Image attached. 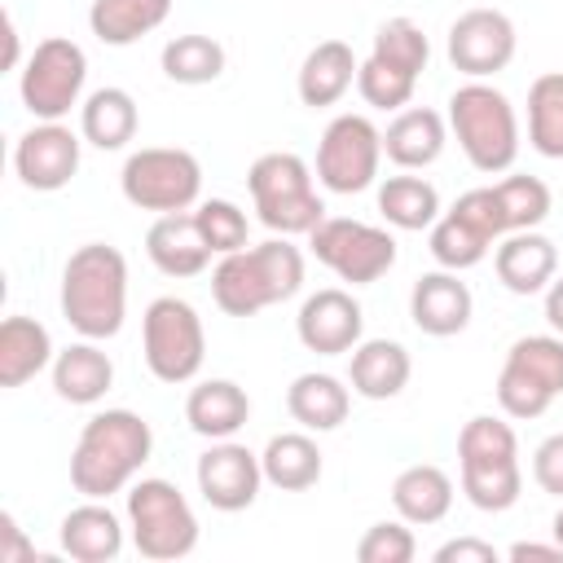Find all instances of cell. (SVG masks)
Here are the masks:
<instances>
[{"label": "cell", "mask_w": 563, "mask_h": 563, "mask_svg": "<svg viewBox=\"0 0 563 563\" xmlns=\"http://www.w3.org/2000/svg\"><path fill=\"white\" fill-rule=\"evenodd\" d=\"M154 453V431L132 409H101L84 422L75 453H70V484L79 497H114L132 488L141 466Z\"/></svg>", "instance_id": "1"}, {"label": "cell", "mask_w": 563, "mask_h": 563, "mask_svg": "<svg viewBox=\"0 0 563 563\" xmlns=\"http://www.w3.org/2000/svg\"><path fill=\"white\" fill-rule=\"evenodd\" d=\"M62 317L84 339H114L128 317V260L110 242H84L62 268Z\"/></svg>", "instance_id": "2"}, {"label": "cell", "mask_w": 563, "mask_h": 563, "mask_svg": "<svg viewBox=\"0 0 563 563\" xmlns=\"http://www.w3.org/2000/svg\"><path fill=\"white\" fill-rule=\"evenodd\" d=\"M303 286V251L286 238H268L260 246H242L220 255L211 268V299L224 317H255Z\"/></svg>", "instance_id": "3"}, {"label": "cell", "mask_w": 563, "mask_h": 563, "mask_svg": "<svg viewBox=\"0 0 563 563\" xmlns=\"http://www.w3.org/2000/svg\"><path fill=\"white\" fill-rule=\"evenodd\" d=\"M457 471H462V493L475 510H488V515L510 510L523 493L515 427L493 418V413H475L471 422H462V431H457Z\"/></svg>", "instance_id": "4"}, {"label": "cell", "mask_w": 563, "mask_h": 563, "mask_svg": "<svg viewBox=\"0 0 563 563\" xmlns=\"http://www.w3.org/2000/svg\"><path fill=\"white\" fill-rule=\"evenodd\" d=\"M449 128L466 154V163L484 176L510 172L519 158V119L501 88L488 79H466L449 97Z\"/></svg>", "instance_id": "5"}, {"label": "cell", "mask_w": 563, "mask_h": 563, "mask_svg": "<svg viewBox=\"0 0 563 563\" xmlns=\"http://www.w3.org/2000/svg\"><path fill=\"white\" fill-rule=\"evenodd\" d=\"M246 189H251V202L260 211V224L282 233V238L312 233L325 220V202L312 185V167L290 150L260 154L246 172Z\"/></svg>", "instance_id": "6"}, {"label": "cell", "mask_w": 563, "mask_h": 563, "mask_svg": "<svg viewBox=\"0 0 563 563\" xmlns=\"http://www.w3.org/2000/svg\"><path fill=\"white\" fill-rule=\"evenodd\" d=\"M128 532L141 559L172 563L194 554L198 545V515L172 479H132L128 488Z\"/></svg>", "instance_id": "7"}, {"label": "cell", "mask_w": 563, "mask_h": 563, "mask_svg": "<svg viewBox=\"0 0 563 563\" xmlns=\"http://www.w3.org/2000/svg\"><path fill=\"white\" fill-rule=\"evenodd\" d=\"M563 396V334H523L510 343L497 374L506 418H541Z\"/></svg>", "instance_id": "8"}, {"label": "cell", "mask_w": 563, "mask_h": 563, "mask_svg": "<svg viewBox=\"0 0 563 563\" xmlns=\"http://www.w3.org/2000/svg\"><path fill=\"white\" fill-rule=\"evenodd\" d=\"M141 352L158 383H189L202 369L207 356V330L194 303L176 295H158L141 317Z\"/></svg>", "instance_id": "9"}, {"label": "cell", "mask_w": 563, "mask_h": 563, "mask_svg": "<svg viewBox=\"0 0 563 563\" xmlns=\"http://www.w3.org/2000/svg\"><path fill=\"white\" fill-rule=\"evenodd\" d=\"M119 185H123V198L141 211H158V216L189 211L202 194V163L176 145H145L128 154Z\"/></svg>", "instance_id": "10"}, {"label": "cell", "mask_w": 563, "mask_h": 563, "mask_svg": "<svg viewBox=\"0 0 563 563\" xmlns=\"http://www.w3.org/2000/svg\"><path fill=\"white\" fill-rule=\"evenodd\" d=\"M84 79H88L84 48L66 35H48L31 48V57L22 66V79H18V92H22V106L40 123H57L79 106Z\"/></svg>", "instance_id": "11"}, {"label": "cell", "mask_w": 563, "mask_h": 563, "mask_svg": "<svg viewBox=\"0 0 563 563\" xmlns=\"http://www.w3.org/2000/svg\"><path fill=\"white\" fill-rule=\"evenodd\" d=\"M308 246L339 282H352V286H369L396 264V238L352 216H325L308 233Z\"/></svg>", "instance_id": "12"}, {"label": "cell", "mask_w": 563, "mask_h": 563, "mask_svg": "<svg viewBox=\"0 0 563 563\" xmlns=\"http://www.w3.org/2000/svg\"><path fill=\"white\" fill-rule=\"evenodd\" d=\"M383 132L365 114H334L317 141V180L330 194H361L378 180Z\"/></svg>", "instance_id": "13"}, {"label": "cell", "mask_w": 563, "mask_h": 563, "mask_svg": "<svg viewBox=\"0 0 563 563\" xmlns=\"http://www.w3.org/2000/svg\"><path fill=\"white\" fill-rule=\"evenodd\" d=\"M515 22L501 9H466L457 13V22L449 26V62L453 70H462L466 79H493L497 70L510 66L515 57Z\"/></svg>", "instance_id": "14"}, {"label": "cell", "mask_w": 563, "mask_h": 563, "mask_svg": "<svg viewBox=\"0 0 563 563\" xmlns=\"http://www.w3.org/2000/svg\"><path fill=\"white\" fill-rule=\"evenodd\" d=\"M194 475H198L202 501L211 510H224V515H238V510L255 506L260 484H264L260 453H251L238 440H211V449L198 457Z\"/></svg>", "instance_id": "15"}, {"label": "cell", "mask_w": 563, "mask_h": 563, "mask_svg": "<svg viewBox=\"0 0 563 563\" xmlns=\"http://www.w3.org/2000/svg\"><path fill=\"white\" fill-rule=\"evenodd\" d=\"M79 136L57 119V123H35L31 132L18 136L13 145V172L26 189L35 194H57L75 180L79 172Z\"/></svg>", "instance_id": "16"}, {"label": "cell", "mask_w": 563, "mask_h": 563, "mask_svg": "<svg viewBox=\"0 0 563 563\" xmlns=\"http://www.w3.org/2000/svg\"><path fill=\"white\" fill-rule=\"evenodd\" d=\"M295 334H299V343H303L308 352H317V356H343V352H352V347L361 343V334H365V312H361V303L352 299V290L325 286V290H317V295L303 299V308H299V317H295Z\"/></svg>", "instance_id": "17"}, {"label": "cell", "mask_w": 563, "mask_h": 563, "mask_svg": "<svg viewBox=\"0 0 563 563\" xmlns=\"http://www.w3.org/2000/svg\"><path fill=\"white\" fill-rule=\"evenodd\" d=\"M471 312H475V299H471V286L457 282L453 268H435V273H422L409 290V317L422 334L431 339H453L471 325Z\"/></svg>", "instance_id": "18"}, {"label": "cell", "mask_w": 563, "mask_h": 563, "mask_svg": "<svg viewBox=\"0 0 563 563\" xmlns=\"http://www.w3.org/2000/svg\"><path fill=\"white\" fill-rule=\"evenodd\" d=\"M493 268L510 295H541L559 277V246L537 229H519L497 242Z\"/></svg>", "instance_id": "19"}, {"label": "cell", "mask_w": 563, "mask_h": 563, "mask_svg": "<svg viewBox=\"0 0 563 563\" xmlns=\"http://www.w3.org/2000/svg\"><path fill=\"white\" fill-rule=\"evenodd\" d=\"M145 251L154 260L158 273L167 277H198L207 264H211V246L198 229V216L194 211H172V216H158L145 233Z\"/></svg>", "instance_id": "20"}, {"label": "cell", "mask_w": 563, "mask_h": 563, "mask_svg": "<svg viewBox=\"0 0 563 563\" xmlns=\"http://www.w3.org/2000/svg\"><path fill=\"white\" fill-rule=\"evenodd\" d=\"M57 537L62 554H70L75 563H114L123 554V519L97 497H84V506L66 510Z\"/></svg>", "instance_id": "21"}, {"label": "cell", "mask_w": 563, "mask_h": 563, "mask_svg": "<svg viewBox=\"0 0 563 563\" xmlns=\"http://www.w3.org/2000/svg\"><path fill=\"white\" fill-rule=\"evenodd\" d=\"M347 383L356 396L365 400H391L409 387V374H413V361L405 352V343L396 339H361L352 352H347Z\"/></svg>", "instance_id": "22"}, {"label": "cell", "mask_w": 563, "mask_h": 563, "mask_svg": "<svg viewBox=\"0 0 563 563\" xmlns=\"http://www.w3.org/2000/svg\"><path fill=\"white\" fill-rule=\"evenodd\" d=\"M444 141H449L444 114H435L427 106H405V110H396V119L383 132V154L400 172H418L444 154Z\"/></svg>", "instance_id": "23"}, {"label": "cell", "mask_w": 563, "mask_h": 563, "mask_svg": "<svg viewBox=\"0 0 563 563\" xmlns=\"http://www.w3.org/2000/svg\"><path fill=\"white\" fill-rule=\"evenodd\" d=\"M251 418V396L233 378H207L185 396V422L202 440H233Z\"/></svg>", "instance_id": "24"}, {"label": "cell", "mask_w": 563, "mask_h": 563, "mask_svg": "<svg viewBox=\"0 0 563 563\" xmlns=\"http://www.w3.org/2000/svg\"><path fill=\"white\" fill-rule=\"evenodd\" d=\"M356 70H361V62H356L347 40H321L317 48H308V57L299 66V79H295L299 101L312 110L334 106L356 84Z\"/></svg>", "instance_id": "25"}, {"label": "cell", "mask_w": 563, "mask_h": 563, "mask_svg": "<svg viewBox=\"0 0 563 563\" xmlns=\"http://www.w3.org/2000/svg\"><path fill=\"white\" fill-rule=\"evenodd\" d=\"M114 387V361L97 347V339L70 343L53 356V391L70 405H97Z\"/></svg>", "instance_id": "26"}, {"label": "cell", "mask_w": 563, "mask_h": 563, "mask_svg": "<svg viewBox=\"0 0 563 563\" xmlns=\"http://www.w3.org/2000/svg\"><path fill=\"white\" fill-rule=\"evenodd\" d=\"M391 506L405 523H440L453 510V479L435 462H413L391 479Z\"/></svg>", "instance_id": "27"}, {"label": "cell", "mask_w": 563, "mask_h": 563, "mask_svg": "<svg viewBox=\"0 0 563 563\" xmlns=\"http://www.w3.org/2000/svg\"><path fill=\"white\" fill-rule=\"evenodd\" d=\"M286 409L303 431H334L347 422L352 387H343V378H334V374L308 369L286 387Z\"/></svg>", "instance_id": "28"}, {"label": "cell", "mask_w": 563, "mask_h": 563, "mask_svg": "<svg viewBox=\"0 0 563 563\" xmlns=\"http://www.w3.org/2000/svg\"><path fill=\"white\" fill-rule=\"evenodd\" d=\"M141 128V110L128 88H97L79 106V136L97 150H123Z\"/></svg>", "instance_id": "29"}, {"label": "cell", "mask_w": 563, "mask_h": 563, "mask_svg": "<svg viewBox=\"0 0 563 563\" xmlns=\"http://www.w3.org/2000/svg\"><path fill=\"white\" fill-rule=\"evenodd\" d=\"M53 339L35 317H4L0 321V387H22L40 369L53 365Z\"/></svg>", "instance_id": "30"}, {"label": "cell", "mask_w": 563, "mask_h": 563, "mask_svg": "<svg viewBox=\"0 0 563 563\" xmlns=\"http://www.w3.org/2000/svg\"><path fill=\"white\" fill-rule=\"evenodd\" d=\"M260 466H264V484L282 493H303L321 479V449L308 431H282L264 444Z\"/></svg>", "instance_id": "31"}, {"label": "cell", "mask_w": 563, "mask_h": 563, "mask_svg": "<svg viewBox=\"0 0 563 563\" xmlns=\"http://www.w3.org/2000/svg\"><path fill=\"white\" fill-rule=\"evenodd\" d=\"M172 13V0H92L88 9V26L101 44H136L141 35L158 31Z\"/></svg>", "instance_id": "32"}, {"label": "cell", "mask_w": 563, "mask_h": 563, "mask_svg": "<svg viewBox=\"0 0 563 563\" xmlns=\"http://www.w3.org/2000/svg\"><path fill=\"white\" fill-rule=\"evenodd\" d=\"M378 211L391 229H405V233H418V229H431L440 220V194L431 180L422 176H387L378 185Z\"/></svg>", "instance_id": "33"}, {"label": "cell", "mask_w": 563, "mask_h": 563, "mask_svg": "<svg viewBox=\"0 0 563 563\" xmlns=\"http://www.w3.org/2000/svg\"><path fill=\"white\" fill-rule=\"evenodd\" d=\"M431 255H435V264L440 268H453V273H462V268H475L497 242L479 229V224H471L462 211H440V220L431 224Z\"/></svg>", "instance_id": "34"}, {"label": "cell", "mask_w": 563, "mask_h": 563, "mask_svg": "<svg viewBox=\"0 0 563 563\" xmlns=\"http://www.w3.org/2000/svg\"><path fill=\"white\" fill-rule=\"evenodd\" d=\"M528 141L545 158H563V70H545L528 88Z\"/></svg>", "instance_id": "35"}, {"label": "cell", "mask_w": 563, "mask_h": 563, "mask_svg": "<svg viewBox=\"0 0 563 563\" xmlns=\"http://www.w3.org/2000/svg\"><path fill=\"white\" fill-rule=\"evenodd\" d=\"M163 75L185 88L216 84L224 75V44L211 35H176L163 44Z\"/></svg>", "instance_id": "36"}, {"label": "cell", "mask_w": 563, "mask_h": 563, "mask_svg": "<svg viewBox=\"0 0 563 563\" xmlns=\"http://www.w3.org/2000/svg\"><path fill=\"white\" fill-rule=\"evenodd\" d=\"M369 57H378L383 66H391V70L418 79V75L427 70L431 44H427V35H422V26H418L413 18H387V22L374 31Z\"/></svg>", "instance_id": "37"}, {"label": "cell", "mask_w": 563, "mask_h": 563, "mask_svg": "<svg viewBox=\"0 0 563 563\" xmlns=\"http://www.w3.org/2000/svg\"><path fill=\"white\" fill-rule=\"evenodd\" d=\"M497 189V202H501V220H506V233H519V229H537L545 224L550 207H554V194L545 180L537 176H506L493 185Z\"/></svg>", "instance_id": "38"}, {"label": "cell", "mask_w": 563, "mask_h": 563, "mask_svg": "<svg viewBox=\"0 0 563 563\" xmlns=\"http://www.w3.org/2000/svg\"><path fill=\"white\" fill-rule=\"evenodd\" d=\"M194 216H198V229H202V238H207V246H211L216 255H233V251L251 246V242H246V238H251V220H246V211H242L238 202H229V198H207V202L194 207Z\"/></svg>", "instance_id": "39"}, {"label": "cell", "mask_w": 563, "mask_h": 563, "mask_svg": "<svg viewBox=\"0 0 563 563\" xmlns=\"http://www.w3.org/2000/svg\"><path fill=\"white\" fill-rule=\"evenodd\" d=\"M413 88H418V79H409V75L383 66L378 57H365L361 70H356V92H361L365 106H374V110H405V106L413 101Z\"/></svg>", "instance_id": "40"}, {"label": "cell", "mask_w": 563, "mask_h": 563, "mask_svg": "<svg viewBox=\"0 0 563 563\" xmlns=\"http://www.w3.org/2000/svg\"><path fill=\"white\" fill-rule=\"evenodd\" d=\"M413 554H418V541H413L405 519H378L356 541V559L361 563H409Z\"/></svg>", "instance_id": "41"}, {"label": "cell", "mask_w": 563, "mask_h": 563, "mask_svg": "<svg viewBox=\"0 0 563 563\" xmlns=\"http://www.w3.org/2000/svg\"><path fill=\"white\" fill-rule=\"evenodd\" d=\"M532 479H537L541 493L563 497V431L545 435V440L532 449Z\"/></svg>", "instance_id": "42"}, {"label": "cell", "mask_w": 563, "mask_h": 563, "mask_svg": "<svg viewBox=\"0 0 563 563\" xmlns=\"http://www.w3.org/2000/svg\"><path fill=\"white\" fill-rule=\"evenodd\" d=\"M497 545L493 541H479V537H453L435 550V563H497Z\"/></svg>", "instance_id": "43"}, {"label": "cell", "mask_w": 563, "mask_h": 563, "mask_svg": "<svg viewBox=\"0 0 563 563\" xmlns=\"http://www.w3.org/2000/svg\"><path fill=\"white\" fill-rule=\"evenodd\" d=\"M31 559H35V545L22 537L18 519L4 510L0 515V563H31Z\"/></svg>", "instance_id": "44"}, {"label": "cell", "mask_w": 563, "mask_h": 563, "mask_svg": "<svg viewBox=\"0 0 563 563\" xmlns=\"http://www.w3.org/2000/svg\"><path fill=\"white\" fill-rule=\"evenodd\" d=\"M506 559H510V563H528V559L563 563V545H559V541H550V545H541V541H519V545H510V550H506Z\"/></svg>", "instance_id": "45"}, {"label": "cell", "mask_w": 563, "mask_h": 563, "mask_svg": "<svg viewBox=\"0 0 563 563\" xmlns=\"http://www.w3.org/2000/svg\"><path fill=\"white\" fill-rule=\"evenodd\" d=\"M545 321H550L554 334H563V277H554L545 286Z\"/></svg>", "instance_id": "46"}, {"label": "cell", "mask_w": 563, "mask_h": 563, "mask_svg": "<svg viewBox=\"0 0 563 563\" xmlns=\"http://www.w3.org/2000/svg\"><path fill=\"white\" fill-rule=\"evenodd\" d=\"M4 44H9L4 66H18V26H13V13H4Z\"/></svg>", "instance_id": "47"}, {"label": "cell", "mask_w": 563, "mask_h": 563, "mask_svg": "<svg viewBox=\"0 0 563 563\" xmlns=\"http://www.w3.org/2000/svg\"><path fill=\"white\" fill-rule=\"evenodd\" d=\"M550 532H554V541H559V545H563V506H559V510H554V519H550Z\"/></svg>", "instance_id": "48"}]
</instances>
